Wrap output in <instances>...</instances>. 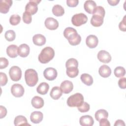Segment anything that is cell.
I'll return each instance as SVG.
<instances>
[{
	"instance_id": "obj_1",
	"label": "cell",
	"mask_w": 126,
	"mask_h": 126,
	"mask_svg": "<svg viewBox=\"0 0 126 126\" xmlns=\"http://www.w3.org/2000/svg\"><path fill=\"white\" fill-rule=\"evenodd\" d=\"M54 56V50L51 47H46L41 50L38 59L41 63H47L53 59Z\"/></svg>"
},
{
	"instance_id": "obj_2",
	"label": "cell",
	"mask_w": 126,
	"mask_h": 126,
	"mask_svg": "<svg viewBox=\"0 0 126 126\" xmlns=\"http://www.w3.org/2000/svg\"><path fill=\"white\" fill-rule=\"evenodd\" d=\"M25 79L27 85L30 87L34 86L38 81L37 72L32 68L27 69L25 72Z\"/></svg>"
},
{
	"instance_id": "obj_3",
	"label": "cell",
	"mask_w": 126,
	"mask_h": 126,
	"mask_svg": "<svg viewBox=\"0 0 126 126\" xmlns=\"http://www.w3.org/2000/svg\"><path fill=\"white\" fill-rule=\"evenodd\" d=\"M84 102V97L80 93H76L70 96L67 100V104L71 107H79Z\"/></svg>"
},
{
	"instance_id": "obj_4",
	"label": "cell",
	"mask_w": 126,
	"mask_h": 126,
	"mask_svg": "<svg viewBox=\"0 0 126 126\" xmlns=\"http://www.w3.org/2000/svg\"><path fill=\"white\" fill-rule=\"evenodd\" d=\"M87 16L83 13H80L74 15L71 18L72 24L76 27L80 26L87 23Z\"/></svg>"
},
{
	"instance_id": "obj_5",
	"label": "cell",
	"mask_w": 126,
	"mask_h": 126,
	"mask_svg": "<svg viewBox=\"0 0 126 126\" xmlns=\"http://www.w3.org/2000/svg\"><path fill=\"white\" fill-rule=\"evenodd\" d=\"M9 74L12 81H18L21 78L22 71L19 67L17 66H13L9 69Z\"/></svg>"
},
{
	"instance_id": "obj_6",
	"label": "cell",
	"mask_w": 126,
	"mask_h": 126,
	"mask_svg": "<svg viewBox=\"0 0 126 126\" xmlns=\"http://www.w3.org/2000/svg\"><path fill=\"white\" fill-rule=\"evenodd\" d=\"M41 1L39 0H30L25 6V11L31 15L35 14L38 10V4Z\"/></svg>"
},
{
	"instance_id": "obj_7",
	"label": "cell",
	"mask_w": 126,
	"mask_h": 126,
	"mask_svg": "<svg viewBox=\"0 0 126 126\" xmlns=\"http://www.w3.org/2000/svg\"><path fill=\"white\" fill-rule=\"evenodd\" d=\"M24 88L19 84H14L11 87V93L12 94L16 97H20L24 94Z\"/></svg>"
},
{
	"instance_id": "obj_8",
	"label": "cell",
	"mask_w": 126,
	"mask_h": 126,
	"mask_svg": "<svg viewBox=\"0 0 126 126\" xmlns=\"http://www.w3.org/2000/svg\"><path fill=\"white\" fill-rule=\"evenodd\" d=\"M58 75L57 71L56 69L53 67L46 68L43 72V75L45 79L49 81L55 80Z\"/></svg>"
},
{
	"instance_id": "obj_9",
	"label": "cell",
	"mask_w": 126,
	"mask_h": 126,
	"mask_svg": "<svg viewBox=\"0 0 126 126\" xmlns=\"http://www.w3.org/2000/svg\"><path fill=\"white\" fill-rule=\"evenodd\" d=\"M98 60L103 63H109L111 60V56L109 52L105 50H100L97 55Z\"/></svg>"
},
{
	"instance_id": "obj_10",
	"label": "cell",
	"mask_w": 126,
	"mask_h": 126,
	"mask_svg": "<svg viewBox=\"0 0 126 126\" xmlns=\"http://www.w3.org/2000/svg\"><path fill=\"white\" fill-rule=\"evenodd\" d=\"M44 24L46 28L50 30H56L59 27L58 21L52 17H48L46 18Z\"/></svg>"
},
{
	"instance_id": "obj_11",
	"label": "cell",
	"mask_w": 126,
	"mask_h": 126,
	"mask_svg": "<svg viewBox=\"0 0 126 126\" xmlns=\"http://www.w3.org/2000/svg\"><path fill=\"white\" fill-rule=\"evenodd\" d=\"M98 43V39L94 35H89L86 38V43L88 47L90 48H95L97 46Z\"/></svg>"
},
{
	"instance_id": "obj_12",
	"label": "cell",
	"mask_w": 126,
	"mask_h": 126,
	"mask_svg": "<svg viewBox=\"0 0 126 126\" xmlns=\"http://www.w3.org/2000/svg\"><path fill=\"white\" fill-rule=\"evenodd\" d=\"M60 88L64 94H69L73 89V85L72 82L69 80H64L61 84Z\"/></svg>"
},
{
	"instance_id": "obj_13",
	"label": "cell",
	"mask_w": 126,
	"mask_h": 126,
	"mask_svg": "<svg viewBox=\"0 0 126 126\" xmlns=\"http://www.w3.org/2000/svg\"><path fill=\"white\" fill-rule=\"evenodd\" d=\"M12 4L11 0H1L0 1V12L3 14L7 13Z\"/></svg>"
},
{
	"instance_id": "obj_14",
	"label": "cell",
	"mask_w": 126,
	"mask_h": 126,
	"mask_svg": "<svg viewBox=\"0 0 126 126\" xmlns=\"http://www.w3.org/2000/svg\"><path fill=\"white\" fill-rule=\"evenodd\" d=\"M80 124L82 126H92L94 121L93 117L90 115L81 116L79 120Z\"/></svg>"
},
{
	"instance_id": "obj_15",
	"label": "cell",
	"mask_w": 126,
	"mask_h": 126,
	"mask_svg": "<svg viewBox=\"0 0 126 126\" xmlns=\"http://www.w3.org/2000/svg\"><path fill=\"white\" fill-rule=\"evenodd\" d=\"M43 118V113L40 111H34L32 113L30 116V120L34 124L40 123L42 121Z\"/></svg>"
},
{
	"instance_id": "obj_16",
	"label": "cell",
	"mask_w": 126,
	"mask_h": 126,
	"mask_svg": "<svg viewBox=\"0 0 126 126\" xmlns=\"http://www.w3.org/2000/svg\"><path fill=\"white\" fill-rule=\"evenodd\" d=\"M30 47L26 44H22L20 45L18 49V55L21 57L25 58L27 57L30 53Z\"/></svg>"
},
{
	"instance_id": "obj_17",
	"label": "cell",
	"mask_w": 126,
	"mask_h": 126,
	"mask_svg": "<svg viewBox=\"0 0 126 126\" xmlns=\"http://www.w3.org/2000/svg\"><path fill=\"white\" fill-rule=\"evenodd\" d=\"M96 7V4L94 0H86L84 4V8L85 11L89 14H93Z\"/></svg>"
},
{
	"instance_id": "obj_18",
	"label": "cell",
	"mask_w": 126,
	"mask_h": 126,
	"mask_svg": "<svg viewBox=\"0 0 126 126\" xmlns=\"http://www.w3.org/2000/svg\"><path fill=\"white\" fill-rule=\"evenodd\" d=\"M69 43L72 45L75 46L78 45L81 41V36L77 32H75L70 35L67 39Z\"/></svg>"
},
{
	"instance_id": "obj_19",
	"label": "cell",
	"mask_w": 126,
	"mask_h": 126,
	"mask_svg": "<svg viewBox=\"0 0 126 126\" xmlns=\"http://www.w3.org/2000/svg\"><path fill=\"white\" fill-rule=\"evenodd\" d=\"M32 41L37 46H42L46 43V38L41 34H36L33 36Z\"/></svg>"
},
{
	"instance_id": "obj_20",
	"label": "cell",
	"mask_w": 126,
	"mask_h": 126,
	"mask_svg": "<svg viewBox=\"0 0 126 126\" xmlns=\"http://www.w3.org/2000/svg\"><path fill=\"white\" fill-rule=\"evenodd\" d=\"M18 47L17 45L14 44L10 45L6 48V53L10 58H16L18 54Z\"/></svg>"
},
{
	"instance_id": "obj_21",
	"label": "cell",
	"mask_w": 126,
	"mask_h": 126,
	"mask_svg": "<svg viewBox=\"0 0 126 126\" xmlns=\"http://www.w3.org/2000/svg\"><path fill=\"white\" fill-rule=\"evenodd\" d=\"M31 103L34 108L39 109L43 106L44 100L42 97L40 96H35L32 98Z\"/></svg>"
},
{
	"instance_id": "obj_22",
	"label": "cell",
	"mask_w": 126,
	"mask_h": 126,
	"mask_svg": "<svg viewBox=\"0 0 126 126\" xmlns=\"http://www.w3.org/2000/svg\"><path fill=\"white\" fill-rule=\"evenodd\" d=\"M98 72L101 77L103 78H107L111 75V70L108 65L103 64L99 67Z\"/></svg>"
},
{
	"instance_id": "obj_23",
	"label": "cell",
	"mask_w": 126,
	"mask_h": 126,
	"mask_svg": "<svg viewBox=\"0 0 126 126\" xmlns=\"http://www.w3.org/2000/svg\"><path fill=\"white\" fill-rule=\"evenodd\" d=\"M63 92L59 87H54L51 90L50 95L52 98L55 100H57L62 95Z\"/></svg>"
},
{
	"instance_id": "obj_24",
	"label": "cell",
	"mask_w": 126,
	"mask_h": 126,
	"mask_svg": "<svg viewBox=\"0 0 126 126\" xmlns=\"http://www.w3.org/2000/svg\"><path fill=\"white\" fill-rule=\"evenodd\" d=\"M103 23V17L97 15H93L91 19V24L95 27L101 26Z\"/></svg>"
},
{
	"instance_id": "obj_25",
	"label": "cell",
	"mask_w": 126,
	"mask_h": 126,
	"mask_svg": "<svg viewBox=\"0 0 126 126\" xmlns=\"http://www.w3.org/2000/svg\"><path fill=\"white\" fill-rule=\"evenodd\" d=\"M49 89V84L46 82H42L37 86L36 91L40 94L44 95L47 93Z\"/></svg>"
},
{
	"instance_id": "obj_26",
	"label": "cell",
	"mask_w": 126,
	"mask_h": 126,
	"mask_svg": "<svg viewBox=\"0 0 126 126\" xmlns=\"http://www.w3.org/2000/svg\"><path fill=\"white\" fill-rule=\"evenodd\" d=\"M14 125L16 126H22V125L30 126V125L28 123V121L26 118L25 116L22 115H19L16 116L14 119Z\"/></svg>"
},
{
	"instance_id": "obj_27",
	"label": "cell",
	"mask_w": 126,
	"mask_h": 126,
	"mask_svg": "<svg viewBox=\"0 0 126 126\" xmlns=\"http://www.w3.org/2000/svg\"><path fill=\"white\" fill-rule=\"evenodd\" d=\"M52 13L56 16H62L64 13V8L62 6L59 4L55 5L52 8Z\"/></svg>"
},
{
	"instance_id": "obj_28",
	"label": "cell",
	"mask_w": 126,
	"mask_h": 126,
	"mask_svg": "<svg viewBox=\"0 0 126 126\" xmlns=\"http://www.w3.org/2000/svg\"><path fill=\"white\" fill-rule=\"evenodd\" d=\"M82 82L87 86H91L93 83V78L91 75L87 73H83L81 75Z\"/></svg>"
},
{
	"instance_id": "obj_29",
	"label": "cell",
	"mask_w": 126,
	"mask_h": 126,
	"mask_svg": "<svg viewBox=\"0 0 126 126\" xmlns=\"http://www.w3.org/2000/svg\"><path fill=\"white\" fill-rule=\"evenodd\" d=\"M66 73L67 75L70 78L76 77L79 73L78 67L75 66H70L66 68Z\"/></svg>"
},
{
	"instance_id": "obj_30",
	"label": "cell",
	"mask_w": 126,
	"mask_h": 126,
	"mask_svg": "<svg viewBox=\"0 0 126 126\" xmlns=\"http://www.w3.org/2000/svg\"><path fill=\"white\" fill-rule=\"evenodd\" d=\"M94 116L96 120L99 122L102 119H107L108 117V113L104 109H99L96 111Z\"/></svg>"
},
{
	"instance_id": "obj_31",
	"label": "cell",
	"mask_w": 126,
	"mask_h": 126,
	"mask_svg": "<svg viewBox=\"0 0 126 126\" xmlns=\"http://www.w3.org/2000/svg\"><path fill=\"white\" fill-rule=\"evenodd\" d=\"M114 73L116 77H122L125 75L126 70L123 67L118 66L115 68Z\"/></svg>"
},
{
	"instance_id": "obj_32",
	"label": "cell",
	"mask_w": 126,
	"mask_h": 126,
	"mask_svg": "<svg viewBox=\"0 0 126 126\" xmlns=\"http://www.w3.org/2000/svg\"><path fill=\"white\" fill-rule=\"evenodd\" d=\"M4 36L5 39L8 41H13L16 37V34L15 32L13 30H8L7 31L5 34Z\"/></svg>"
},
{
	"instance_id": "obj_33",
	"label": "cell",
	"mask_w": 126,
	"mask_h": 126,
	"mask_svg": "<svg viewBox=\"0 0 126 126\" xmlns=\"http://www.w3.org/2000/svg\"><path fill=\"white\" fill-rule=\"evenodd\" d=\"M21 21V17L18 14L12 15L9 18V23L13 26L17 25Z\"/></svg>"
},
{
	"instance_id": "obj_34",
	"label": "cell",
	"mask_w": 126,
	"mask_h": 126,
	"mask_svg": "<svg viewBox=\"0 0 126 126\" xmlns=\"http://www.w3.org/2000/svg\"><path fill=\"white\" fill-rule=\"evenodd\" d=\"M93 15H97L104 17L105 11L104 8L101 6H97L95 7L93 13Z\"/></svg>"
},
{
	"instance_id": "obj_35",
	"label": "cell",
	"mask_w": 126,
	"mask_h": 126,
	"mask_svg": "<svg viewBox=\"0 0 126 126\" xmlns=\"http://www.w3.org/2000/svg\"><path fill=\"white\" fill-rule=\"evenodd\" d=\"M77 32V31L75 29L71 27H67L63 31V35L65 38L67 39L72 34Z\"/></svg>"
},
{
	"instance_id": "obj_36",
	"label": "cell",
	"mask_w": 126,
	"mask_h": 126,
	"mask_svg": "<svg viewBox=\"0 0 126 126\" xmlns=\"http://www.w3.org/2000/svg\"><path fill=\"white\" fill-rule=\"evenodd\" d=\"M90 106L89 104H88L87 102H84V101L83 102V103L80 106H79V107H77L78 111H80V112H82V113L87 112L89 111V110H90Z\"/></svg>"
},
{
	"instance_id": "obj_37",
	"label": "cell",
	"mask_w": 126,
	"mask_h": 126,
	"mask_svg": "<svg viewBox=\"0 0 126 126\" xmlns=\"http://www.w3.org/2000/svg\"><path fill=\"white\" fill-rule=\"evenodd\" d=\"M78 62L77 60L74 58H70L68 59L65 63L66 68L70 67V66H75L78 67Z\"/></svg>"
},
{
	"instance_id": "obj_38",
	"label": "cell",
	"mask_w": 126,
	"mask_h": 126,
	"mask_svg": "<svg viewBox=\"0 0 126 126\" xmlns=\"http://www.w3.org/2000/svg\"><path fill=\"white\" fill-rule=\"evenodd\" d=\"M32 18L31 15L26 11H25L23 14V21L27 24H29L32 22Z\"/></svg>"
},
{
	"instance_id": "obj_39",
	"label": "cell",
	"mask_w": 126,
	"mask_h": 126,
	"mask_svg": "<svg viewBox=\"0 0 126 126\" xmlns=\"http://www.w3.org/2000/svg\"><path fill=\"white\" fill-rule=\"evenodd\" d=\"M0 86H3L7 84L8 81V79L6 74L1 72L0 73Z\"/></svg>"
},
{
	"instance_id": "obj_40",
	"label": "cell",
	"mask_w": 126,
	"mask_h": 126,
	"mask_svg": "<svg viewBox=\"0 0 126 126\" xmlns=\"http://www.w3.org/2000/svg\"><path fill=\"white\" fill-rule=\"evenodd\" d=\"M0 69L5 68L8 66L9 63L8 61L5 58L1 57L0 58Z\"/></svg>"
},
{
	"instance_id": "obj_41",
	"label": "cell",
	"mask_w": 126,
	"mask_h": 126,
	"mask_svg": "<svg viewBox=\"0 0 126 126\" xmlns=\"http://www.w3.org/2000/svg\"><path fill=\"white\" fill-rule=\"evenodd\" d=\"M119 29L123 31L126 32V15L124 16L123 20L121 21V22L119 24Z\"/></svg>"
},
{
	"instance_id": "obj_42",
	"label": "cell",
	"mask_w": 126,
	"mask_h": 126,
	"mask_svg": "<svg viewBox=\"0 0 126 126\" xmlns=\"http://www.w3.org/2000/svg\"><path fill=\"white\" fill-rule=\"evenodd\" d=\"M118 85L119 87L122 89H125L126 88V78H121L118 81Z\"/></svg>"
},
{
	"instance_id": "obj_43",
	"label": "cell",
	"mask_w": 126,
	"mask_h": 126,
	"mask_svg": "<svg viewBox=\"0 0 126 126\" xmlns=\"http://www.w3.org/2000/svg\"><path fill=\"white\" fill-rule=\"evenodd\" d=\"M79 3V1L78 0H66V4L71 7H73L76 6Z\"/></svg>"
},
{
	"instance_id": "obj_44",
	"label": "cell",
	"mask_w": 126,
	"mask_h": 126,
	"mask_svg": "<svg viewBox=\"0 0 126 126\" xmlns=\"http://www.w3.org/2000/svg\"><path fill=\"white\" fill-rule=\"evenodd\" d=\"M7 114V110L5 108V107H3L2 105L0 106V119H2Z\"/></svg>"
},
{
	"instance_id": "obj_45",
	"label": "cell",
	"mask_w": 126,
	"mask_h": 126,
	"mask_svg": "<svg viewBox=\"0 0 126 126\" xmlns=\"http://www.w3.org/2000/svg\"><path fill=\"white\" fill-rule=\"evenodd\" d=\"M99 122L100 126H110L109 121L106 118L102 119Z\"/></svg>"
},
{
	"instance_id": "obj_46",
	"label": "cell",
	"mask_w": 126,
	"mask_h": 126,
	"mask_svg": "<svg viewBox=\"0 0 126 126\" xmlns=\"http://www.w3.org/2000/svg\"><path fill=\"white\" fill-rule=\"evenodd\" d=\"M107 1L110 5L112 6H115L118 4L120 0H108Z\"/></svg>"
},
{
	"instance_id": "obj_47",
	"label": "cell",
	"mask_w": 126,
	"mask_h": 126,
	"mask_svg": "<svg viewBox=\"0 0 126 126\" xmlns=\"http://www.w3.org/2000/svg\"><path fill=\"white\" fill-rule=\"evenodd\" d=\"M114 126H125V124L124 122L122 120H118L115 122V123L114 124Z\"/></svg>"
}]
</instances>
